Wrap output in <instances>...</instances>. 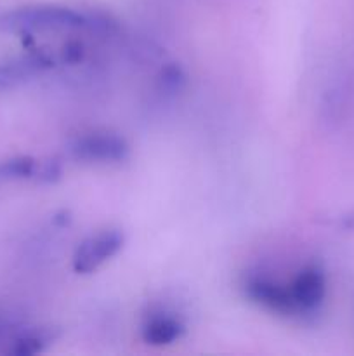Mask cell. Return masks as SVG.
<instances>
[{
    "mask_svg": "<svg viewBox=\"0 0 354 356\" xmlns=\"http://www.w3.org/2000/svg\"><path fill=\"white\" fill-rule=\"evenodd\" d=\"M97 24L99 23L90 16L61 6L21 7L0 17V30L16 31V33L83 30V28H94Z\"/></svg>",
    "mask_w": 354,
    "mask_h": 356,
    "instance_id": "cell-1",
    "label": "cell"
},
{
    "mask_svg": "<svg viewBox=\"0 0 354 356\" xmlns=\"http://www.w3.org/2000/svg\"><path fill=\"white\" fill-rule=\"evenodd\" d=\"M124 247V235L118 229L90 235L76 247L73 254V270L80 275H89L99 270L111 257L117 256Z\"/></svg>",
    "mask_w": 354,
    "mask_h": 356,
    "instance_id": "cell-2",
    "label": "cell"
},
{
    "mask_svg": "<svg viewBox=\"0 0 354 356\" xmlns=\"http://www.w3.org/2000/svg\"><path fill=\"white\" fill-rule=\"evenodd\" d=\"M69 152L76 160L94 163H115L121 162L128 155V145L124 138L117 134H94L80 136L71 143Z\"/></svg>",
    "mask_w": 354,
    "mask_h": 356,
    "instance_id": "cell-3",
    "label": "cell"
},
{
    "mask_svg": "<svg viewBox=\"0 0 354 356\" xmlns=\"http://www.w3.org/2000/svg\"><path fill=\"white\" fill-rule=\"evenodd\" d=\"M246 298L252 299V302L269 309L280 315H295L297 306L288 287H283L278 282L266 277H250L243 285Z\"/></svg>",
    "mask_w": 354,
    "mask_h": 356,
    "instance_id": "cell-4",
    "label": "cell"
},
{
    "mask_svg": "<svg viewBox=\"0 0 354 356\" xmlns=\"http://www.w3.org/2000/svg\"><path fill=\"white\" fill-rule=\"evenodd\" d=\"M326 282L325 275L319 268L307 266L295 277L294 284L290 285L292 298L298 313L314 312L325 299Z\"/></svg>",
    "mask_w": 354,
    "mask_h": 356,
    "instance_id": "cell-5",
    "label": "cell"
},
{
    "mask_svg": "<svg viewBox=\"0 0 354 356\" xmlns=\"http://www.w3.org/2000/svg\"><path fill=\"white\" fill-rule=\"evenodd\" d=\"M142 339L151 346H169L180 339L184 334V325L170 315H153L142 323Z\"/></svg>",
    "mask_w": 354,
    "mask_h": 356,
    "instance_id": "cell-6",
    "label": "cell"
},
{
    "mask_svg": "<svg viewBox=\"0 0 354 356\" xmlns=\"http://www.w3.org/2000/svg\"><path fill=\"white\" fill-rule=\"evenodd\" d=\"M40 160L31 156H16V159L6 160L0 163V179L6 181H21L35 179Z\"/></svg>",
    "mask_w": 354,
    "mask_h": 356,
    "instance_id": "cell-7",
    "label": "cell"
},
{
    "mask_svg": "<svg viewBox=\"0 0 354 356\" xmlns=\"http://www.w3.org/2000/svg\"><path fill=\"white\" fill-rule=\"evenodd\" d=\"M51 343V337L45 336L44 332H26L23 336L17 337L12 343V348H9L10 355L26 356V355H37L44 351V348Z\"/></svg>",
    "mask_w": 354,
    "mask_h": 356,
    "instance_id": "cell-8",
    "label": "cell"
},
{
    "mask_svg": "<svg viewBox=\"0 0 354 356\" xmlns=\"http://www.w3.org/2000/svg\"><path fill=\"white\" fill-rule=\"evenodd\" d=\"M61 176V165L56 160H45V162H38L37 176L35 181L40 183H54Z\"/></svg>",
    "mask_w": 354,
    "mask_h": 356,
    "instance_id": "cell-9",
    "label": "cell"
},
{
    "mask_svg": "<svg viewBox=\"0 0 354 356\" xmlns=\"http://www.w3.org/2000/svg\"><path fill=\"white\" fill-rule=\"evenodd\" d=\"M2 329H3V325H2V322H0V332H2Z\"/></svg>",
    "mask_w": 354,
    "mask_h": 356,
    "instance_id": "cell-10",
    "label": "cell"
}]
</instances>
